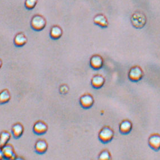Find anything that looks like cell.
<instances>
[{
	"label": "cell",
	"instance_id": "cell-1",
	"mask_svg": "<svg viewBox=\"0 0 160 160\" xmlns=\"http://www.w3.org/2000/svg\"><path fill=\"white\" fill-rule=\"evenodd\" d=\"M132 25L136 29L143 28L147 23L146 15L140 11L135 12L131 17Z\"/></svg>",
	"mask_w": 160,
	"mask_h": 160
},
{
	"label": "cell",
	"instance_id": "cell-2",
	"mask_svg": "<svg viewBox=\"0 0 160 160\" xmlns=\"http://www.w3.org/2000/svg\"><path fill=\"white\" fill-rule=\"evenodd\" d=\"M114 132L109 126H104L98 134V139L103 144L111 142L114 137Z\"/></svg>",
	"mask_w": 160,
	"mask_h": 160
},
{
	"label": "cell",
	"instance_id": "cell-3",
	"mask_svg": "<svg viewBox=\"0 0 160 160\" xmlns=\"http://www.w3.org/2000/svg\"><path fill=\"white\" fill-rule=\"evenodd\" d=\"M47 24L45 18L42 15H34L31 20V27L36 31H41L45 28Z\"/></svg>",
	"mask_w": 160,
	"mask_h": 160
},
{
	"label": "cell",
	"instance_id": "cell-4",
	"mask_svg": "<svg viewBox=\"0 0 160 160\" xmlns=\"http://www.w3.org/2000/svg\"><path fill=\"white\" fill-rule=\"evenodd\" d=\"M144 76V72L140 66H132L129 70L128 77L133 82H138L142 80Z\"/></svg>",
	"mask_w": 160,
	"mask_h": 160
},
{
	"label": "cell",
	"instance_id": "cell-5",
	"mask_svg": "<svg viewBox=\"0 0 160 160\" xmlns=\"http://www.w3.org/2000/svg\"><path fill=\"white\" fill-rule=\"evenodd\" d=\"M1 153L3 156V158L8 160H14L17 158V155L15 154L13 146L7 144L1 148Z\"/></svg>",
	"mask_w": 160,
	"mask_h": 160
},
{
	"label": "cell",
	"instance_id": "cell-6",
	"mask_svg": "<svg viewBox=\"0 0 160 160\" xmlns=\"http://www.w3.org/2000/svg\"><path fill=\"white\" fill-rule=\"evenodd\" d=\"M80 104L83 109H90L94 104V99L92 94H83L80 97Z\"/></svg>",
	"mask_w": 160,
	"mask_h": 160
},
{
	"label": "cell",
	"instance_id": "cell-7",
	"mask_svg": "<svg viewBox=\"0 0 160 160\" xmlns=\"http://www.w3.org/2000/svg\"><path fill=\"white\" fill-rule=\"evenodd\" d=\"M90 65L92 69L95 70L102 69L104 65V60L103 57L100 55H93L90 58Z\"/></svg>",
	"mask_w": 160,
	"mask_h": 160
},
{
	"label": "cell",
	"instance_id": "cell-8",
	"mask_svg": "<svg viewBox=\"0 0 160 160\" xmlns=\"http://www.w3.org/2000/svg\"><path fill=\"white\" fill-rule=\"evenodd\" d=\"M48 130V126L42 120H38L34 123L33 127V131L34 134L38 135H42L46 134Z\"/></svg>",
	"mask_w": 160,
	"mask_h": 160
},
{
	"label": "cell",
	"instance_id": "cell-9",
	"mask_svg": "<svg viewBox=\"0 0 160 160\" xmlns=\"http://www.w3.org/2000/svg\"><path fill=\"white\" fill-rule=\"evenodd\" d=\"M148 145L149 147L154 150L158 151L160 149V135L158 134H152L148 138Z\"/></svg>",
	"mask_w": 160,
	"mask_h": 160
},
{
	"label": "cell",
	"instance_id": "cell-10",
	"mask_svg": "<svg viewBox=\"0 0 160 160\" xmlns=\"http://www.w3.org/2000/svg\"><path fill=\"white\" fill-rule=\"evenodd\" d=\"M48 149V144L46 140L40 139L37 140L34 145V150L38 154H42L46 153Z\"/></svg>",
	"mask_w": 160,
	"mask_h": 160
},
{
	"label": "cell",
	"instance_id": "cell-11",
	"mask_svg": "<svg viewBox=\"0 0 160 160\" xmlns=\"http://www.w3.org/2000/svg\"><path fill=\"white\" fill-rule=\"evenodd\" d=\"M132 123L129 120H123L119 125V131L121 134L128 135L132 131Z\"/></svg>",
	"mask_w": 160,
	"mask_h": 160
},
{
	"label": "cell",
	"instance_id": "cell-12",
	"mask_svg": "<svg viewBox=\"0 0 160 160\" xmlns=\"http://www.w3.org/2000/svg\"><path fill=\"white\" fill-rule=\"evenodd\" d=\"M94 23L95 24L99 26L102 28H107L108 26V20L105 15L98 14L94 18Z\"/></svg>",
	"mask_w": 160,
	"mask_h": 160
},
{
	"label": "cell",
	"instance_id": "cell-13",
	"mask_svg": "<svg viewBox=\"0 0 160 160\" xmlns=\"http://www.w3.org/2000/svg\"><path fill=\"white\" fill-rule=\"evenodd\" d=\"M105 78L101 75L97 74L92 77L91 84L93 88L95 89H100L104 85Z\"/></svg>",
	"mask_w": 160,
	"mask_h": 160
},
{
	"label": "cell",
	"instance_id": "cell-14",
	"mask_svg": "<svg viewBox=\"0 0 160 160\" xmlns=\"http://www.w3.org/2000/svg\"><path fill=\"white\" fill-rule=\"evenodd\" d=\"M27 37L23 32H19L15 36L14 44L17 47H22L27 43Z\"/></svg>",
	"mask_w": 160,
	"mask_h": 160
},
{
	"label": "cell",
	"instance_id": "cell-15",
	"mask_svg": "<svg viewBox=\"0 0 160 160\" xmlns=\"http://www.w3.org/2000/svg\"><path fill=\"white\" fill-rule=\"evenodd\" d=\"M24 131V127L20 123H15L12 127V134L15 139L20 138L23 135Z\"/></svg>",
	"mask_w": 160,
	"mask_h": 160
},
{
	"label": "cell",
	"instance_id": "cell-16",
	"mask_svg": "<svg viewBox=\"0 0 160 160\" xmlns=\"http://www.w3.org/2000/svg\"><path fill=\"white\" fill-rule=\"evenodd\" d=\"M63 35V29L60 26L54 25L50 31V36L53 40H58Z\"/></svg>",
	"mask_w": 160,
	"mask_h": 160
},
{
	"label": "cell",
	"instance_id": "cell-17",
	"mask_svg": "<svg viewBox=\"0 0 160 160\" xmlns=\"http://www.w3.org/2000/svg\"><path fill=\"white\" fill-rule=\"evenodd\" d=\"M11 100V94L8 89H5L0 92V104L3 105L9 103Z\"/></svg>",
	"mask_w": 160,
	"mask_h": 160
},
{
	"label": "cell",
	"instance_id": "cell-18",
	"mask_svg": "<svg viewBox=\"0 0 160 160\" xmlns=\"http://www.w3.org/2000/svg\"><path fill=\"white\" fill-rule=\"evenodd\" d=\"M11 137L12 135L8 131H3L0 133V145L2 147L9 143Z\"/></svg>",
	"mask_w": 160,
	"mask_h": 160
},
{
	"label": "cell",
	"instance_id": "cell-19",
	"mask_svg": "<svg viewBox=\"0 0 160 160\" xmlns=\"http://www.w3.org/2000/svg\"><path fill=\"white\" fill-rule=\"evenodd\" d=\"M111 153L107 149L102 151L98 156V159L101 160H111Z\"/></svg>",
	"mask_w": 160,
	"mask_h": 160
},
{
	"label": "cell",
	"instance_id": "cell-20",
	"mask_svg": "<svg viewBox=\"0 0 160 160\" xmlns=\"http://www.w3.org/2000/svg\"><path fill=\"white\" fill-rule=\"evenodd\" d=\"M38 0H25L24 6L28 10H32L37 5Z\"/></svg>",
	"mask_w": 160,
	"mask_h": 160
},
{
	"label": "cell",
	"instance_id": "cell-21",
	"mask_svg": "<svg viewBox=\"0 0 160 160\" xmlns=\"http://www.w3.org/2000/svg\"><path fill=\"white\" fill-rule=\"evenodd\" d=\"M2 60L0 58V69H1V67H2Z\"/></svg>",
	"mask_w": 160,
	"mask_h": 160
},
{
	"label": "cell",
	"instance_id": "cell-22",
	"mask_svg": "<svg viewBox=\"0 0 160 160\" xmlns=\"http://www.w3.org/2000/svg\"><path fill=\"white\" fill-rule=\"evenodd\" d=\"M1 148H2V147L0 145V152L1 151Z\"/></svg>",
	"mask_w": 160,
	"mask_h": 160
}]
</instances>
